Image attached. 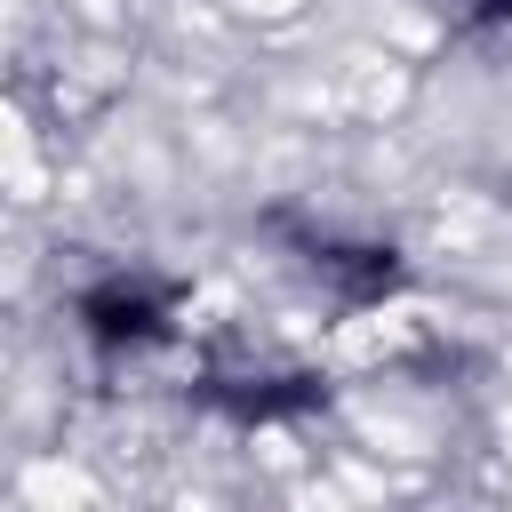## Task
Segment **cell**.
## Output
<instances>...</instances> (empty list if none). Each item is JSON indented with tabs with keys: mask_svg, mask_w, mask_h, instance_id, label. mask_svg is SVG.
<instances>
[{
	"mask_svg": "<svg viewBox=\"0 0 512 512\" xmlns=\"http://www.w3.org/2000/svg\"><path fill=\"white\" fill-rule=\"evenodd\" d=\"M80 312H88L96 344H136V336H152V328H160V296H152V288H128V280L96 288Z\"/></svg>",
	"mask_w": 512,
	"mask_h": 512,
	"instance_id": "cell-1",
	"label": "cell"
},
{
	"mask_svg": "<svg viewBox=\"0 0 512 512\" xmlns=\"http://www.w3.org/2000/svg\"><path fill=\"white\" fill-rule=\"evenodd\" d=\"M328 272H336L352 296H376V288H392V280H400V264H392L384 248H336V256H328Z\"/></svg>",
	"mask_w": 512,
	"mask_h": 512,
	"instance_id": "cell-2",
	"label": "cell"
},
{
	"mask_svg": "<svg viewBox=\"0 0 512 512\" xmlns=\"http://www.w3.org/2000/svg\"><path fill=\"white\" fill-rule=\"evenodd\" d=\"M472 16H480V24H504V16H512V0H472Z\"/></svg>",
	"mask_w": 512,
	"mask_h": 512,
	"instance_id": "cell-3",
	"label": "cell"
}]
</instances>
